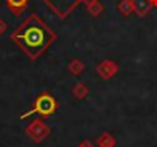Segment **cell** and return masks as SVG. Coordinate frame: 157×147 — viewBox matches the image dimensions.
<instances>
[{
  "mask_svg": "<svg viewBox=\"0 0 157 147\" xmlns=\"http://www.w3.org/2000/svg\"><path fill=\"white\" fill-rule=\"evenodd\" d=\"M151 5H152V6H155V8H157V0H151Z\"/></svg>",
  "mask_w": 157,
  "mask_h": 147,
  "instance_id": "cell-15",
  "label": "cell"
},
{
  "mask_svg": "<svg viewBox=\"0 0 157 147\" xmlns=\"http://www.w3.org/2000/svg\"><path fill=\"white\" fill-rule=\"evenodd\" d=\"M83 2L86 3V8L91 16H99L103 13V6L100 5L99 0H83Z\"/></svg>",
  "mask_w": 157,
  "mask_h": 147,
  "instance_id": "cell-10",
  "label": "cell"
},
{
  "mask_svg": "<svg viewBox=\"0 0 157 147\" xmlns=\"http://www.w3.org/2000/svg\"><path fill=\"white\" fill-rule=\"evenodd\" d=\"M57 101H56V98L52 96V95H49V93H40L37 98H36V101H34V105H33V108L29 110V112H26V113H23L22 116H20V119H26L28 116H31V115H34V113H37V115H40V116H51V115H54L56 112H57Z\"/></svg>",
  "mask_w": 157,
  "mask_h": 147,
  "instance_id": "cell-2",
  "label": "cell"
},
{
  "mask_svg": "<svg viewBox=\"0 0 157 147\" xmlns=\"http://www.w3.org/2000/svg\"><path fill=\"white\" fill-rule=\"evenodd\" d=\"M72 96L75 98V99H85L88 95H90V88H88V85L86 84H83V82H77L74 87H72Z\"/></svg>",
  "mask_w": 157,
  "mask_h": 147,
  "instance_id": "cell-8",
  "label": "cell"
},
{
  "mask_svg": "<svg viewBox=\"0 0 157 147\" xmlns=\"http://www.w3.org/2000/svg\"><path fill=\"white\" fill-rule=\"evenodd\" d=\"M119 11H120L123 16L132 14V11H134V8H132V0H120V3H119Z\"/></svg>",
  "mask_w": 157,
  "mask_h": 147,
  "instance_id": "cell-12",
  "label": "cell"
},
{
  "mask_svg": "<svg viewBox=\"0 0 157 147\" xmlns=\"http://www.w3.org/2000/svg\"><path fill=\"white\" fill-rule=\"evenodd\" d=\"M43 2L59 16V17H66L78 3L83 0H43Z\"/></svg>",
  "mask_w": 157,
  "mask_h": 147,
  "instance_id": "cell-4",
  "label": "cell"
},
{
  "mask_svg": "<svg viewBox=\"0 0 157 147\" xmlns=\"http://www.w3.org/2000/svg\"><path fill=\"white\" fill-rule=\"evenodd\" d=\"M25 133H26V136L31 141H34L36 144H40V142H43L48 138V135L51 133V129L43 119L37 118V119H33L25 127Z\"/></svg>",
  "mask_w": 157,
  "mask_h": 147,
  "instance_id": "cell-3",
  "label": "cell"
},
{
  "mask_svg": "<svg viewBox=\"0 0 157 147\" xmlns=\"http://www.w3.org/2000/svg\"><path fill=\"white\" fill-rule=\"evenodd\" d=\"M68 70H69L71 75L78 76V75H82V73H83V70H85V63H83L82 60H78V59H74V60L69 62Z\"/></svg>",
  "mask_w": 157,
  "mask_h": 147,
  "instance_id": "cell-11",
  "label": "cell"
},
{
  "mask_svg": "<svg viewBox=\"0 0 157 147\" xmlns=\"http://www.w3.org/2000/svg\"><path fill=\"white\" fill-rule=\"evenodd\" d=\"M6 2H8V6L13 11V14H16V16L22 14V11L28 5V0H6Z\"/></svg>",
  "mask_w": 157,
  "mask_h": 147,
  "instance_id": "cell-9",
  "label": "cell"
},
{
  "mask_svg": "<svg viewBox=\"0 0 157 147\" xmlns=\"http://www.w3.org/2000/svg\"><path fill=\"white\" fill-rule=\"evenodd\" d=\"M116 138H114V135L113 133H109V132H103V133H100V136L96 139V144L99 145V147H116Z\"/></svg>",
  "mask_w": 157,
  "mask_h": 147,
  "instance_id": "cell-7",
  "label": "cell"
},
{
  "mask_svg": "<svg viewBox=\"0 0 157 147\" xmlns=\"http://www.w3.org/2000/svg\"><path fill=\"white\" fill-rule=\"evenodd\" d=\"M97 75L102 79H111L116 73L119 71V65L114 60H102L97 67H96Z\"/></svg>",
  "mask_w": 157,
  "mask_h": 147,
  "instance_id": "cell-5",
  "label": "cell"
},
{
  "mask_svg": "<svg viewBox=\"0 0 157 147\" xmlns=\"http://www.w3.org/2000/svg\"><path fill=\"white\" fill-rule=\"evenodd\" d=\"M77 147H94V145H93V142H91V141H88V139H85V141H82L80 144H78Z\"/></svg>",
  "mask_w": 157,
  "mask_h": 147,
  "instance_id": "cell-13",
  "label": "cell"
},
{
  "mask_svg": "<svg viewBox=\"0 0 157 147\" xmlns=\"http://www.w3.org/2000/svg\"><path fill=\"white\" fill-rule=\"evenodd\" d=\"M54 39V31L37 16H29L13 34V40L31 59H37Z\"/></svg>",
  "mask_w": 157,
  "mask_h": 147,
  "instance_id": "cell-1",
  "label": "cell"
},
{
  "mask_svg": "<svg viewBox=\"0 0 157 147\" xmlns=\"http://www.w3.org/2000/svg\"><path fill=\"white\" fill-rule=\"evenodd\" d=\"M151 0H132V8H134V13L140 17L146 16L148 11L151 10Z\"/></svg>",
  "mask_w": 157,
  "mask_h": 147,
  "instance_id": "cell-6",
  "label": "cell"
},
{
  "mask_svg": "<svg viewBox=\"0 0 157 147\" xmlns=\"http://www.w3.org/2000/svg\"><path fill=\"white\" fill-rule=\"evenodd\" d=\"M5 30H6V23H5L3 20H0V34H2Z\"/></svg>",
  "mask_w": 157,
  "mask_h": 147,
  "instance_id": "cell-14",
  "label": "cell"
}]
</instances>
